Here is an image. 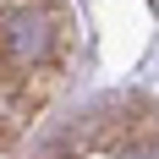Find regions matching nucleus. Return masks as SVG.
<instances>
[{
    "label": "nucleus",
    "mask_w": 159,
    "mask_h": 159,
    "mask_svg": "<svg viewBox=\"0 0 159 159\" xmlns=\"http://www.w3.org/2000/svg\"><path fill=\"white\" fill-rule=\"evenodd\" d=\"M55 49V33H49V16L39 6H11L0 16V55L11 66H39Z\"/></svg>",
    "instance_id": "obj_1"
},
{
    "label": "nucleus",
    "mask_w": 159,
    "mask_h": 159,
    "mask_svg": "<svg viewBox=\"0 0 159 159\" xmlns=\"http://www.w3.org/2000/svg\"><path fill=\"white\" fill-rule=\"evenodd\" d=\"M121 159H159V143H132Z\"/></svg>",
    "instance_id": "obj_2"
}]
</instances>
